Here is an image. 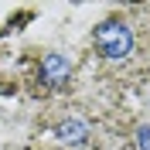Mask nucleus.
I'll list each match as a JSON object with an SVG mask.
<instances>
[{"label":"nucleus","mask_w":150,"mask_h":150,"mask_svg":"<svg viewBox=\"0 0 150 150\" xmlns=\"http://www.w3.org/2000/svg\"><path fill=\"white\" fill-rule=\"evenodd\" d=\"M92 41H96V51H99L103 58H109V62H126V58L133 55V45H137L133 28L126 24V21H120V17L103 21V24L96 28Z\"/></svg>","instance_id":"1"},{"label":"nucleus","mask_w":150,"mask_h":150,"mask_svg":"<svg viewBox=\"0 0 150 150\" xmlns=\"http://www.w3.org/2000/svg\"><path fill=\"white\" fill-rule=\"evenodd\" d=\"M41 79H45L48 85H65L68 79H72V62H68L62 51H48V55L41 58Z\"/></svg>","instance_id":"2"},{"label":"nucleus","mask_w":150,"mask_h":150,"mask_svg":"<svg viewBox=\"0 0 150 150\" xmlns=\"http://www.w3.org/2000/svg\"><path fill=\"white\" fill-rule=\"evenodd\" d=\"M58 140L68 143V147L85 143V140H89V123H85V120H65L62 126H58Z\"/></svg>","instance_id":"3"},{"label":"nucleus","mask_w":150,"mask_h":150,"mask_svg":"<svg viewBox=\"0 0 150 150\" xmlns=\"http://www.w3.org/2000/svg\"><path fill=\"white\" fill-rule=\"evenodd\" d=\"M137 143H140V150H150V126H140L137 130Z\"/></svg>","instance_id":"4"}]
</instances>
